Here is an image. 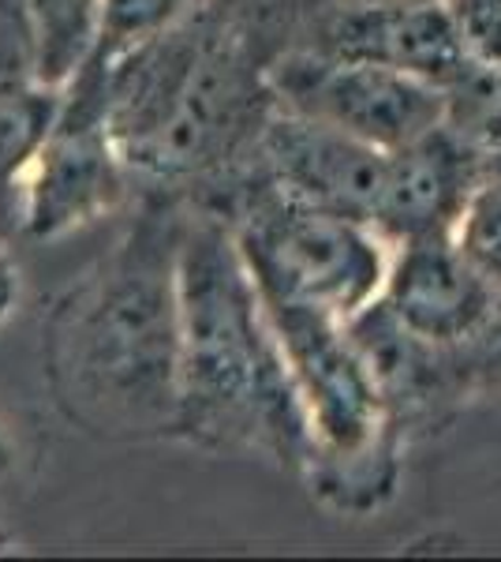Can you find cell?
Listing matches in <instances>:
<instances>
[{
  "label": "cell",
  "mask_w": 501,
  "mask_h": 562,
  "mask_svg": "<svg viewBox=\"0 0 501 562\" xmlns=\"http://www.w3.org/2000/svg\"><path fill=\"white\" fill-rule=\"evenodd\" d=\"M177 428L209 447L266 450L311 465V431L240 240L203 217L180 233Z\"/></svg>",
  "instance_id": "cell-1"
},
{
  "label": "cell",
  "mask_w": 501,
  "mask_h": 562,
  "mask_svg": "<svg viewBox=\"0 0 501 562\" xmlns=\"http://www.w3.org/2000/svg\"><path fill=\"white\" fill-rule=\"evenodd\" d=\"M180 237L143 225L53 323V379L90 424H177L180 405Z\"/></svg>",
  "instance_id": "cell-2"
},
{
  "label": "cell",
  "mask_w": 501,
  "mask_h": 562,
  "mask_svg": "<svg viewBox=\"0 0 501 562\" xmlns=\"http://www.w3.org/2000/svg\"><path fill=\"white\" fill-rule=\"evenodd\" d=\"M105 65L109 132L127 166L147 173H198L270 116V79L254 71L240 34L214 15L187 12Z\"/></svg>",
  "instance_id": "cell-3"
},
{
  "label": "cell",
  "mask_w": 501,
  "mask_h": 562,
  "mask_svg": "<svg viewBox=\"0 0 501 562\" xmlns=\"http://www.w3.org/2000/svg\"><path fill=\"white\" fill-rule=\"evenodd\" d=\"M266 304H293L349 323L378 301L389 278V244L367 222L322 211L266 184L236 229Z\"/></svg>",
  "instance_id": "cell-4"
},
{
  "label": "cell",
  "mask_w": 501,
  "mask_h": 562,
  "mask_svg": "<svg viewBox=\"0 0 501 562\" xmlns=\"http://www.w3.org/2000/svg\"><path fill=\"white\" fill-rule=\"evenodd\" d=\"M273 102L333 124L378 150H400L449 116V94L405 71L333 53H288L266 71Z\"/></svg>",
  "instance_id": "cell-5"
},
{
  "label": "cell",
  "mask_w": 501,
  "mask_h": 562,
  "mask_svg": "<svg viewBox=\"0 0 501 562\" xmlns=\"http://www.w3.org/2000/svg\"><path fill=\"white\" fill-rule=\"evenodd\" d=\"M76 102L60 105V121L38 154V180L31 192V233L57 237L71 225L90 222L121 192V150L105 121L109 65L90 57L76 71Z\"/></svg>",
  "instance_id": "cell-6"
},
{
  "label": "cell",
  "mask_w": 501,
  "mask_h": 562,
  "mask_svg": "<svg viewBox=\"0 0 501 562\" xmlns=\"http://www.w3.org/2000/svg\"><path fill=\"white\" fill-rule=\"evenodd\" d=\"M344 330L375 375L389 420L405 435V442L415 431L442 428L453 409L471 397L464 349L439 346V341L415 334L389 312L382 296L363 312H355L344 323Z\"/></svg>",
  "instance_id": "cell-7"
},
{
  "label": "cell",
  "mask_w": 501,
  "mask_h": 562,
  "mask_svg": "<svg viewBox=\"0 0 501 562\" xmlns=\"http://www.w3.org/2000/svg\"><path fill=\"white\" fill-rule=\"evenodd\" d=\"M270 184L322 211L367 222L375 214L389 150H378L333 124L277 109L259 132Z\"/></svg>",
  "instance_id": "cell-8"
},
{
  "label": "cell",
  "mask_w": 501,
  "mask_h": 562,
  "mask_svg": "<svg viewBox=\"0 0 501 562\" xmlns=\"http://www.w3.org/2000/svg\"><path fill=\"white\" fill-rule=\"evenodd\" d=\"M482 158L487 154L453 124H439L408 147L389 150L371 229L389 248L453 233L479 180Z\"/></svg>",
  "instance_id": "cell-9"
},
{
  "label": "cell",
  "mask_w": 501,
  "mask_h": 562,
  "mask_svg": "<svg viewBox=\"0 0 501 562\" xmlns=\"http://www.w3.org/2000/svg\"><path fill=\"white\" fill-rule=\"evenodd\" d=\"M382 301L423 338L439 346H464L494 315L501 289L468 259L453 233H442L400 244L389 259Z\"/></svg>",
  "instance_id": "cell-10"
},
{
  "label": "cell",
  "mask_w": 501,
  "mask_h": 562,
  "mask_svg": "<svg viewBox=\"0 0 501 562\" xmlns=\"http://www.w3.org/2000/svg\"><path fill=\"white\" fill-rule=\"evenodd\" d=\"M322 53L405 71L442 90L457 87L476 60L464 49L445 0L426 4H337L322 26Z\"/></svg>",
  "instance_id": "cell-11"
},
{
  "label": "cell",
  "mask_w": 501,
  "mask_h": 562,
  "mask_svg": "<svg viewBox=\"0 0 501 562\" xmlns=\"http://www.w3.org/2000/svg\"><path fill=\"white\" fill-rule=\"evenodd\" d=\"M34 31V76L60 87L90 60L102 23V0H23Z\"/></svg>",
  "instance_id": "cell-12"
},
{
  "label": "cell",
  "mask_w": 501,
  "mask_h": 562,
  "mask_svg": "<svg viewBox=\"0 0 501 562\" xmlns=\"http://www.w3.org/2000/svg\"><path fill=\"white\" fill-rule=\"evenodd\" d=\"M60 105L64 98L57 87H45L38 79L0 87V180L20 173L26 158L42 154L60 121Z\"/></svg>",
  "instance_id": "cell-13"
},
{
  "label": "cell",
  "mask_w": 501,
  "mask_h": 562,
  "mask_svg": "<svg viewBox=\"0 0 501 562\" xmlns=\"http://www.w3.org/2000/svg\"><path fill=\"white\" fill-rule=\"evenodd\" d=\"M453 237L468 259L501 289V150L487 154Z\"/></svg>",
  "instance_id": "cell-14"
},
{
  "label": "cell",
  "mask_w": 501,
  "mask_h": 562,
  "mask_svg": "<svg viewBox=\"0 0 501 562\" xmlns=\"http://www.w3.org/2000/svg\"><path fill=\"white\" fill-rule=\"evenodd\" d=\"M195 12V0H102V23H98V45L90 57L113 60L135 45L166 34Z\"/></svg>",
  "instance_id": "cell-15"
},
{
  "label": "cell",
  "mask_w": 501,
  "mask_h": 562,
  "mask_svg": "<svg viewBox=\"0 0 501 562\" xmlns=\"http://www.w3.org/2000/svg\"><path fill=\"white\" fill-rule=\"evenodd\" d=\"M476 65L501 68V0H445Z\"/></svg>",
  "instance_id": "cell-16"
},
{
  "label": "cell",
  "mask_w": 501,
  "mask_h": 562,
  "mask_svg": "<svg viewBox=\"0 0 501 562\" xmlns=\"http://www.w3.org/2000/svg\"><path fill=\"white\" fill-rule=\"evenodd\" d=\"M464 364H468L471 397H487L501 402V301L487 326L471 341H464Z\"/></svg>",
  "instance_id": "cell-17"
},
{
  "label": "cell",
  "mask_w": 501,
  "mask_h": 562,
  "mask_svg": "<svg viewBox=\"0 0 501 562\" xmlns=\"http://www.w3.org/2000/svg\"><path fill=\"white\" fill-rule=\"evenodd\" d=\"M15 296V285H12V270H8V262L0 259V315L8 312V304H12Z\"/></svg>",
  "instance_id": "cell-18"
},
{
  "label": "cell",
  "mask_w": 501,
  "mask_h": 562,
  "mask_svg": "<svg viewBox=\"0 0 501 562\" xmlns=\"http://www.w3.org/2000/svg\"><path fill=\"white\" fill-rule=\"evenodd\" d=\"M341 4H371V8H389V4H426V0H341Z\"/></svg>",
  "instance_id": "cell-19"
}]
</instances>
